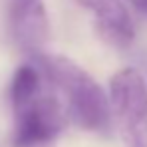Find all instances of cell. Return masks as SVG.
<instances>
[{
    "mask_svg": "<svg viewBox=\"0 0 147 147\" xmlns=\"http://www.w3.org/2000/svg\"><path fill=\"white\" fill-rule=\"evenodd\" d=\"M129 2H131L141 14H147V0H129Z\"/></svg>",
    "mask_w": 147,
    "mask_h": 147,
    "instance_id": "obj_6",
    "label": "cell"
},
{
    "mask_svg": "<svg viewBox=\"0 0 147 147\" xmlns=\"http://www.w3.org/2000/svg\"><path fill=\"white\" fill-rule=\"evenodd\" d=\"M8 30L18 48L38 56L48 42L50 22L44 0H10L8 2Z\"/></svg>",
    "mask_w": 147,
    "mask_h": 147,
    "instance_id": "obj_4",
    "label": "cell"
},
{
    "mask_svg": "<svg viewBox=\"0 0 147 147\" xmlns=\"http://www.w3.org/2000/svg\"><path fill=\"white\" fill-rule=\"evenodd\" d=\"M32 62L44 72L52 88L66 99V111L74 123L86 131L109 135L111 133V105L99 84L66 56L38 54Z\"/></svg>",
    "mask_w": 147,
    "mask_h": 147,
    "instance_id": "obj_2",
    "label": "cell"
},
{
    "mask_svg": "<svg viewBox=\"0 0 147 147\" xmlns=\"http://www.w3.org/2000/svg\"><path fill=\"white\" fill-rule=\"evenodd\" d=\"M96 18V30L113 48H127L133 42L135 28L123 0H76Z\"/></svg>",
    "mask_w": 147,
    "mask_h": 147,
    "instance_id": "obj_5",
    "label": "cell"
},
{
    "mask_svg": "<svg viewBox=\"0 0 147 147\" xmlns=\"http://www.w3.org/2000/svg\"><path fill=\"white\" fill-rule=\"evenodd\" d=\"M109 105L125 147H147V84L135 68L119 70L109 82Z\"/></svg>",
    "mask_w": 147,
    "mask_h": 147,
    "instance_id": "obj_3",
    "label": "cell"
},
{
    "mask_svg": "<svg viewBox=\"0 0 147 147\" xmlns=\"http://www.w3.org/2000/svg\"><path fill=\"white\" fill-rule=\"evenodd\" d=\"M46 76L36 62L20 66L10 82V103L14 113L12 145L46 147L58 139L66 125V107L46 90Z\"/></svg>",
    "mask_w": 147,
    "mask_h": 147,
    "instance_id": "obj_1",
    "label": "cell"
}]
</instances>
